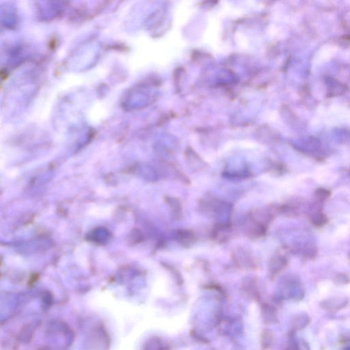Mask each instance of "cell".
Wrapping results in <instances>:
<instances>
[{"label": "cell", "instance_id": "4", "mask_svg": "<svg viewBox=\"0 0 350 350\" xmlns=\"http://www.w3.org/2000/svg\"><path fill=\"white\" fill-rule=\"evenodd\" d=\"M192 150H188L186 155V161L189 168L194 172H200L204 170L207 167L206 163L196 153L192 152Z\"/></svg>", "mask_w": 350, "mask_h": 350}, {"label": "cell", "instance_id": "1", "mask_svg": "<svg viewBox=\"0 0 350 350\" xmlns=\"http://www.w3.org/2000/svg\"><path fill=\"white\" fill-rule=\"evenodd\" d=\"M176 237L179 244L184 248L191 247L198 241L197 234L191 229H180L177 231Z\"/></svg>", "mask_w": 350, "mask_h": 350}, {"label": "cell", "instance_id": "2", "mask_svg": "<svg viewBox=\"0 0 350 350\" xmlns=\"http://www.w3.org/2000/svg\"><path fill=\"white\" fill-rule=\"evenodd\" d=\"M166 204L170 208L172 216L176 220H182L184 218V208L181 200L174 196H167L165 198Z\"/></svg>", "mask_w": 350, "mask_h": 350}, {"label": "cell", "instance_id": "3", "mask_svg": "<svg viewBox=\"0 0 350 350\" xmlns=\"http://www.w3.org/2000/svg\"><path fill=\"white\" fill-rule=\"evenodd\" d=\"M231 229L228 225L225 224H218L215 225L214 228L212 231V239L222 244L228 241L230 235Z\"/></svg>", "mask_w": 350, "mask_h": 350}]
</instances>
